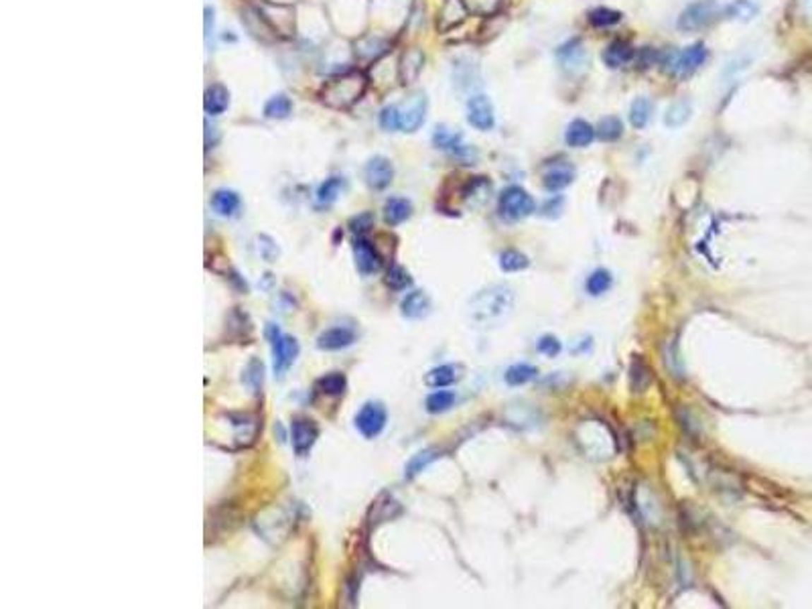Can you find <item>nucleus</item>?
Returning <instances> with one entry per match:
<instances>
[{
	"label": "nucleus",
	"instance_id": "a211bd4d",
	"mask_svg": "<svg viewBox=\"0 0 812 609\" xmlns=\"http://www.w3.org/2000/svg\"><path fill=\"white\" fill-rule=\"evenodd\" d=\"M461 378V368L455 366V363H443L433 368L426 376H424V384L431 386V388H447L455 384L457 380Z\"/></svg>",
	"mask_w": 812,
	"mask_h": 609
},
{
	"label": "nucleus",
	"instance_id": "6e6552de",
	"mask_svg": "<svg viewBox=\"0 0 812 609\" xmlns=\"http://www.w3.org/2000/svg\"><path fill=\"white\" fill-rule=\"evenodd\" d=\"M386 421H388V414L382 402H366L357 412L356 428L366 439H374L384 430Z\"/></svg>",
	"mask_w": 812,
	"mask_h": 609
},
{
	"label": "nucleus",
	"instance_id": "412c9836",
	"mask_svg": "<svg viewBox=\"0 0 812 609\" xmlns=\"http://www.w3.org/2000/svg\"><path fill=\"white\" fill-rule=\"evenodd\" d=\"M211 207L215 210V214L224 215V217H232V215L238 214V210H240V198H238L236 191L217 189L211 195Z\"/></svg>",
	"mask_w": 812,
	"mask_h": 609
},
{
	"label": "nucleus",
	"instance_id": "37998d69",
	"mask_svg": "<svg viewBox=\"0 0 812 609\" xmlns=\"http://www.w3.org/2000/svg\"><path fill=\"white\" fill-rule=\"evenodd\" d=\"M213 37V8L205 6V43L210 47V41Z\"/></svg>",
	"mask_w": 812,
	"mask_h": 609
},
{
	"label": "nucleus",
	"instance_id": "ddd939ff",
	"mask_svg": "<svg viewBox=\"0 0 812 609\" xmlns=\"http://www.w3.org/2000/svg\"><path fill=\"white\" fill-rule=\"evenodd\" d=\"M364 177H366V183L372 189H386L392 183V177H394V167H392V163L386 157H372L366 163Z\"/></svg>",
	"mask_w": 812,
	"mask_h": 609
},
{
	"label": "nucleus",
	"instance_id": "f3484780",
	"mask_svg": "<svg viewBox=\"0 0 812 609\" xmlns=\"http://www.w3.org/2000/svg\"><path fill=\"white\" fill-rule=\"evenodd\" d=\"M400 311H402L406 319H422L431 311V299L422 291H412V293H408L402 299Z\"/></svg>",
	"mask_w": 812,
	"mask_h": 609
},
{
	"label": "nucleus",
	"instance_id": "aec40b11",
	"mask_svg": "<svg viewBox=\"0 0 812 609\" xmlns=\"http://www.w3.org/2000/svg\"><path fill=\"white\" fill-rule=\"evenodd\" d=\"M227 104H229V92L222 83H213L211 88H208L205 92V98H203V108L210 116H220L226 112Z\"/></svg>",
	"mask_w": 812,
	"mask_h": 609
},
{
	"label": "nucleus",
	"instance_id": "6ab92c4d",
	"mask_svg": "<svg viewBox=\"0 0 812 609\" xmlns=\"http://www.w3.org/2000/svg\"><path fill=\"white\" fill-rule=\"evenodd\" d=\"M593 138H595V128L585 120H573L565 132V140H567L568 147L573 148L587 147V145H591Z\"/></svg>",
	"mask_w": 812,
	"mask_h": 609
},
{
	"label": "nucleus",
	"instance_id": "2eb2a0df",
	"mask_svg": "<svg viewBox=\"0 0 812 609\" xmlns=\"http://www.w3.org/2000/svg\"><path fill=\"white\" fill-rule=\"evenodd\" d=\"M575 179V169L568 165L567 161H561V163H552L544 169V175H542V183L549 191H561L568 187Z\"/></svg>",
	"mask_w": 812,
	"mask_h": 609
},
{
	"label": "nucleus",
	"instance_id": "1a4fd4ad",
	"mask_svg": "<svg viewBox=\"0 0 812 609\" xmlns=\"http://www.w3.org/2000/svg\"><path fill=\"white\" fill-rule=\"evenodd\" d=\"M467 120L473 128L477 131H491L496 124V114H494V104L489 102L484 94H475L467 102Z\"/></svg>",
	"mask_w": 812,
	"mask_h": 609
},
{
	"label": "nucleus",
	"instance_id": "423d86ee",
	"mask_svg": "<svg viewBox=\"0 0 812 609\" xmlns=\"http://www.w3.org/2000/svg\"><path fill=\"white\" fill-rule=\"evenodd\" d=\"M500 212L508 219H522L535 212V199L532 195L518 185L506 187L500 195Z\"/></svg>",
	"mask_w": 812,
	"mask_h": 609
},
{
	"label": "nucleus",
	"instance_id": "4be33fe9",
	"mask_svg": "<svg viewBox=\"0 0 812 609\" xmlns=\"http://www.w3.org/2000/svg\"><path fill=\"white\" fill-rule=\"evenodd\" d=\"M603 64L611 69H617L621 66H628L633 59V49L626 41H614L607 49L603 51Z\"/></svg>",
	"mask_w": 812,
	"mask_h": 609
},
{
	"label": "nucleus",
	"instance_id": "ea45409f",
	"mask_svg": "<svg viewBox=\"0 0 812 609\" xmlns=\"http://www.w3.org/2000/svg\"><path fill=\"white\" fill-rule=\"evenodd\" d=\"M538 351L540 354H544V356H549V358H554L559 351H561V344H559V339L556 337H552V335H544V337H540L538 339Z\"/></svg>",
	"mask_w": 812,
	"mask_h": 609
},
{
	"label": "nucleus",
	"instance_id": "c756f323",
	"mask_svg": "<svg viewBox=\"0 0 812 609\" xmlns=\"http://www.w3.org/2000/svg\"><path fill=\"white\" fill-rule=\"evenodd\" d=\"M621 134H623V122L617 116H605L595 126V136H599L601 140H607V143L617 140Z\"/></svg>",
	"mask_w": 812,
	"mask_h": 609
},
{
	"label": "nucleus",
	"instance_id": "4c0bfd02",
	"mask_svg": "<svg viewBox=\"0 0 812 609\" xmlns=\"http://www.w3.org/2000/svg\"><path fill=\"white\" fill-rule=\"evenodd\" d=\"M386 284L392 291H405V289H408L412 284V279H410V275L406 272L402 266L394 264L388 270V275H386Z\"/></svg>",
	"mask_w": 812,
	"mask_h": 609
},
{
	"label": "nucleus",
	"instance_id": "0eeeda50",
	"mask_svg": "<svg viewBox=\"0 0 812 609\" xmlns=\"http://www.w3.org/2000/svg\"><path fill=\"white\" fill-rule=\"evenodd\" d=\"M433 143H435V147L453 155L455 159H459L465 165H471L477 159V150L463 143L461 132H455L447 126H438L433 134Z\"/></svg>",
	"mask_w": 812,
	"mask_h": 609
},
{
	"label": "nucleus",
	"instance_id": "7c9ffc66",
	"mask_svg": "<svg viewBox=\"0 0 812 609\" xmlns=\"http://www.w3.org/2000/svg\"><path fill=\"white\" fill-rule=\"evenodd\" d=\"M652 118V102L648 98H635L630 106V122L633 128H644Z\"/></svg>",
	"mask_w": 812,
	"mask_h": 609
},
{
	"label": "nucleus",
	"instance_id": "9b49d317",
	"mask_svg": "<svg viewBox=\"0 0 812 609\" xmlns=\"http://www.w3.org/2000/svg\"><path fill=\"white\" fill-rule=\"evenodd\" d=\"M354 258H356V268L364 275H374L382 268V258L372 242L364 236H357L354 240Z\"/></svg>",
	"mask_w": 812,
	"mask_h": 609
},
{
	"label": "nucleus",
	"instance_id": "39448f33",
	"mask_svg": "<svg viewBox=\"0 0 812 609\" xmlns=\"http://www.w3.org/2000/svg\"><path fill=\"white\" fill-rule=\"evenodd\" d=\"M717 15H719V6L715 0H697L682 11L676 27L684 33L698 31V29H705L709 23H713Z\"/></svg>",
	"mask_w": 812,
	"mask_h": 609
},
{
	"label": "nucleus",
	"instance_id": "e433bc0d",
	"mask_svg": "<svg viewBox=\"0 0 812 609\" xmlns=\"http://www.w3.org/2000/svg\"><path fill=\"white\" fill-rule=\"evenodd\" d=\"M528 264H530L528 258L518 250H506L500 256V266L503 272H518V270H524Z\"/></svg>",
	"mask_w": 812,
	"mask_h": 609
},
{
	"label": "nucleus",
	"instance_id": "f03ea898",
	"mask_svg": "<svg viewBox=\"0 0 812 609\" xmlns=\"http://www.w3.org/2000/svg\"><path fill=\"white\" fill-rule=\"evenodd\" d=\"M366 92V78L359 71H350L333 78L323 85V102L331 108H350Z\"/></svg>",
	"mask_w": 812,
	"mask_h": 609
},
{
	"label": "nucleus",
	"instance_id": "bb28decb",
	"mask_svg": "<svg viewBox=\"0 0 812 609\" xmlns=\"http://www.w3.org/2000/svg\"><path fill=\"white\" fill-rule=\"evenodd\" d=\"M536 376H538V370H536L532 363H514V366H510V368L506 370L503 380H506V384H510V386H524V384L532 382Z\"/></svg>",
	"mask_w": 812,
	"mask_h": 609
},
{
	"label": "nucleus",
	"instance_id": "79ce46f5",
	"mask_svg": "<svg viewBox=\"0 0 812 609\" xmlns=\"http://www.w3.org/2000/svg\"><path fill=\"white\" fill-rule=\"evenodd\" d=\"M350 226H352V230L356 231V234H364L366 230H370V226H372V215L370 214H362L357 215V217H354L352 222H350Z\"/></svg>",
	"mask_w": 812,
	"mask_h": 609
},
{
	"label": "nucleus",
	"instance_id": "58836bf2",
	"mask_svg": "<svg viewBox=\"0 0 812 609\" xmlns=\"http://www.w3.org/2000/svg\"><path fill=\"white\" fill-rule=\"evenodd\" d=\"M380 126L388 132L400 131V108L398 106H386L380 112Z\"/></svg>",
	"mask_w": 812,
	"mask_h": 609
},
{
	"label": "nucleus",
	"instance_id": "72a5a7b5",
	"mask_svg": "<svg viewBox=\"0 0 812 609\" xmlns=\"http://www.w3.org/2000/svg\"><path fill=\"white\" fill-rule=\"evenodd\" d=\"M438 457V451L437 449H426V451H421V453H417L410 462H408V465H406V478H414V476H419L424 467H429L431 463L435 462Z\"/></svg>",
	"mask_w": 812,
	"mask_h": 609
},
{
	"label": "nucleus",
	"instance_id": "20e7f679",
	"mask_svg": "<svg viewBox=\"0 0 812 609\" xmlns=\"http://www.w3.org/2000/svg\"><path fill=\"white\" fill-rule=\"evenodd\" d=\"M705 61H707V47L703 43H695V45H691L686 49L666 53L662 66L670 73H674L679 78H686V76L695 73Z\"/></svg>",
	"mask_w": 812,
	"mask_h": 609
},
{
	"label": "nucleus",
	"instance_id": "c85d7f7f",
	"mask_svg": "<svg viewBox=\"0 0 812 609\" xmlns=\"http://www.w3.org/2000/svg\"><path fill=\"white\" fill-rule=\"evenodd\" d=\"M611 282H614V279H611V272L609 270H605V268H597V270H593L591 272V277L587 279V282H585V289H587V293L593 296H599L603 295V293H607L609 289H611Z\"/></svg>",
	"mask_w": 812,
	"mask_h": 609
},
{
	"label": "nucleus",
	"instance_id": "a878e982",
	"mask_svg": "<svg viewBox=\"0 0 812 609\" xmlns=\"http://www.w3.org/2000/svg\"><path fill=\"white\" fill-rule=\"evenodd\" d=\"M422 64H424V57H422L421 51H406L405 55H402V61H400V78H402V82L408 83L412 82V80H417L419 73H421Z\"/></svg>",
	"mask_w": 812,
	"mask_h": 609
},
{
	"label": "nucleus",
	"instance_id": "cd10ccee",
	"mask_svg": "<svg viewBox=\"0 0 812 609\" xmlns=\"http://www.w3.org/2000/svg\"><path fill=\"white\" fill-rule=\"evenodd\" d=\"M315 388H317L321 394L340 398V396H343V392H345V388H347V380H345V376L340 374V372H331V374H327L323 378L317 380Z\"/></svg>",
	"mask_w": 812,
	"mask_h": 609
},
{
	"label": "nucleus",
	"instance_id": "4468645a",
	"mask_svg": "<svg viewBox=\"0 0 812 609\" xmlns=\"http://www.w3.org/2000/svg\"><path fill=\"white\" fill-rule=\"evenodd\" d=\"M424 114H426V98L424 94H414L408 100L405 110H400V131H419L424 122Z\"/></svg>",
	"mask_w": 812,
	"mask_h": 609
},
{
	"label": "nucleus",
	"instance_id": "5701e85b",
	"mask_svg": "<svg viewBox=\"0 0 812 609\" xmlns=\"http://www.w3.org/2000/svg\"><path fill=\"white\" fill-rule=\"evenodd\" d=\"M412 214V203L405 198H390L384 205V219L390 226H398Z\"/></svg>",
	"mask_w": 812,
	"mask_h": 609
},
{
	"label": "nucleus",
	"instance_id": "9d476101",
	"mask_svg": "<svg viewBox=\"0 0 812 609\" xmlns=\"http://www.w3.org/2000/svg\"><path fill=\"white\" fill-rule=\"evenodd\" d=\"M317 437H319V428L313 421H309V418L292 421L291 439L297 457H307L309 451L313 449V445L317 441Z\"/></svg>",
	"mask_w": 812,
	"mask_h": 609
},
{
	"label": "nucleus",
	"instance_id": "dca6fc26",
	"mask_svg": "<svg viewBox=\"0 0 812 609\" xmlns=\"http://www.w3.org/2000/svg\"><path fill=\"white\" fill-rule=\"evenodd\" d=\"M356 342V331L350 330V327H331V330L323 331L319 337H317V347L325 349V351H338V349H345Z\"/></svg>",
	"mask_w": 812,
	"mask_h": 609
},
{
	"label": "nucleus",
	"instance_id": "393cba45",
	"mask_svg": "<svg viewBox=\"0 0 812 609\" xmlns=\"http://www.w3.org/2000/svg\"><path fill=\"white\" fill-rule=\"evenodd\" d=\"M725 17L733 18V20H741V23H749L751 18L758 17L760 13V6L753 2V0H733L725 6Z\"/></svg>",
	"mask_w": 812,
	"mask_h": 609
},
{
	"label": "nucleus",
	"instance_id": "f257e3e1",
	"mask_svg": "<svg viewBox=\"0 0 812 609\" xmlns=\"http://www.w3.org/2000/svg\"><path fill=\"white\" fill-rule=\"evenodd\" d=\"M514 307V293L503 284H494L479 295L473 296L471 315L477 323H494L500 321Z\"/></svg>",
	"mask_w": 812,
	"mask_h": 609
},
{
	"label": "nucleus",
	"instance_id": "f8f14e48",
	"mask_svg": "<svg viewBox=\"0 0 812 609\" xmlns=\"http://www.w3.org/2000/svg\"><path fill=\"white\" fill-rule=\"evenodd\" d=\"M556 61L567 73H581L587 66V51L579 39L567 41L556 49Z\"/></svg>",
	"mask_w": 812,
	"mask_h": 609
},
{
	"label": "nucleus",
	"instance_id": "473e14b6",
	"mask_svg": "<svg viewBox=\"0 0 812 609\" xmlns=\"http://www.w3.org/2000/svg\"><path fill=\"white\" fill-rule=\"evenodd\" d=\"M291 110H292L291 100L287 98L285 94H278V96H273V98L266 102V106H264V116H266V118H278V120H282V118H287V116L291 114Z\"/></svg>",
	"mask_w": 812,
	"mask_h": 609
},
{
	"label": "nucleus",
	"instance_id": "f704fd0d",
	"mask_svg": "<svg viewBox=\"0 0 812 609\" xmlns=\"http://www.w3.org/2000/svg\"><path fill=\"white\" fill-rule=\"evenodd\" d=\"M619 20H621V13L614 11V8H607V6H597L589 13V23L595 27H611V25H617Z\"/></svg>",
	"mask_w": 812,
	"mask_h": 609
},
{
	"label": "nucleus",
	"instance_id": "a19ab883",
	"mask_svg": "<svg viewBox=\"0 0 812 609\" xmlns=\"http://www.w3.org/2000/svg\"><path fill=\"white\" fill-rule=\"evenodd\" d=\"M561 212H563V198L561 195L559 198L554 195L542 205V214L547 217H556V215H561Z\"/></svg>",
	"mask_w": 812,
	"mask_h": 609
},
{
	"label": "nucleus",
	"instance_id": "7ed1b4c3",
	"mask_svg": "<svg viewBox=\"0 0 812 609\" xmlns=\"http://www.w3.org/2000/svg\"><path fill=\"white\" fill-rule=\"evenodd\" d=\"M266 339H268L270 351H273V370H275L276 376H282L291 368L292 362L297 360L299 344H297L294 337L282 333L273 323L266 325Z\"/></svg>",
	"mask_w": 812,
	"mask_h": 609
},
{
	"label": "nucleus",
	"instance_id": "2f4dec72",
	"mask_svg": "<svg viewBox=\"0 0 812 609\" xmlns=\"http://www.w3.org/2000/svg\"><path fill=\"white\" fill-rule=\"evenodd\" d=\"M341 189H343V179H341V177H329V179L325 183H321V187L317 189V203H319V205H329V203H333L335 199L340 198Z\"/></svg>",
	"mask_w": 812,
	"mask_h": 609
},
{
	"label": "nucleus",
	"instance_id": "b1692460",
	"mask_svg": "<svg viewBox=\"0 0 812 609\" xmlns=\"http://www.w3.org/2000/svg\"><path fill=\"white\" fill-rule=\"evenodd\" d=\"M693 114V104L688 100H679V102H672L664 112V124L668 128H681L688 122V118Z\"/></svg>",
	"mask_w": 812,
	"mask_h": 609
},
{
	"label": "nucleus",
	"instance_id": "c9c22d12",
	"mask_svg": "<svg viewBox=\"0 0 812 609\" xmlns=\"http://www.w3.org/2000/svg\"><path fill=\"white\" fill-rule=\"evenodd\" d=\"M455 404V394L449 390H437L426 398V411L438 414V412L449 411Z\"/></svg>",
	"mask_w": 812,
	"mask_h": 609
}]
</instances>
